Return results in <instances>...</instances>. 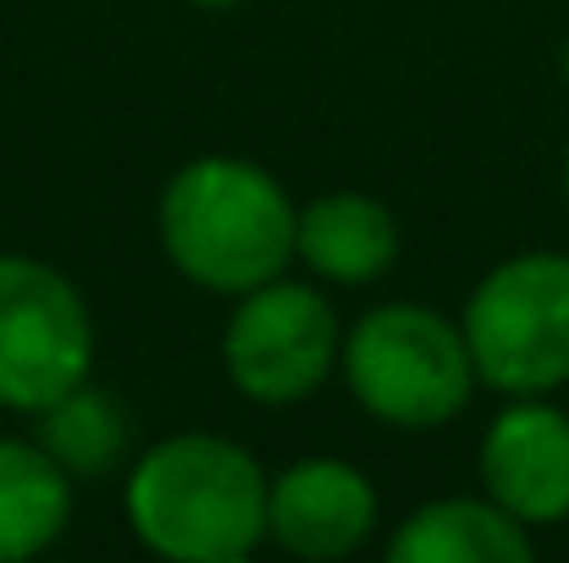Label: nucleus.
<instances>
[{
    "label": "nucleus",
    "instance_id": "f257e3e1",
    "mask_svg": "<svg viewBox=\"0 0 569 563\" xmlns=\"http://www.w3.org/2000/svg\"><path fill=\"white\" fill-rule=\"evenodd\" d=\"M128 525L161 559L238 563L271 536V475L227 436H167L128 475Z\"/></svg>",
    "mask_w": 569,
    "mask_h": 563
},
{
    "label": "nucleus",
    "instance_id": "f03ea898",
    "mask_svg": "<svg viewBox=\"0 0 569 563\" xmlns=\"http://www.w3.org/2000/svg\"><path fill=\"white\" fill-rule=\"evenodd\" d=\"M299 204L238 155H199L161 193V249L210 293H249L293 260Z\"/></svg>",
    "mask_w": 569,
    "mask_h": 563
},
{
    "label": "nucleus",
    "instance_id": "7ed1b4c3",
    "mask_svg": "<svg viewBox=\"0 0 569 563\" xmlns=\"http://www.w3.org/2000/svg\"><path fill=\"white\" fill-rule=\"evenodd\" d=\"M343 381L366 414L398 431H431L465 414L481 386L465 326L426 304H377L343 332Z\"/></svg>",
    "mask_w": 569,
    "mask_h": 563
},
{
    "label": "nucleus",
    "instance_id": "20e7f679",
    "mask_svg": "<svg viewBox=\"0 0 569 563\" xmlns=\"http://www.w3.org/2000/svg\"><path fill=\"white\" fill-rule=\"evenodd\" d=\"M459 326L481 386L503 398H548L569 386V254H509L476 282Z\"/></svg>",
    "mask_w": 569,
    "mask_h": 563
},
{
    "label": "nucleus",
    "instance_id": "39448f33",
    "mask_svg": "<svg viewBox=\"0 0 569 563\" xmlns=\"http://www.w3.org/2000/svg\"><path fill=\"white\" fill-rule=\"evenodd\" d=\"M94 371L83 293L33 254H0V409L39 414Z\"/></svg>",
    "mask_w": 569,
    "mask_h": 563
},
{
    "label": "nucleus",
    "instance_id": "423d86ee",
    "mask_svg": "<svg viewBox=\"0 0 569 563\" xmlns=\"http://www.w3.org/2000/svg\"><path fill=\"white\" fill-rule=\"evenodd\" d=\"M338 354H343V332H338L332 304L316 288L282 282V277L238 293L227 315V338H221L232 386L266 409L310 398L332 375Z\"/></svg>",
    "mask_w": 569,
    "mask_h": 563
},
{
    "label": "nucleus",
    "instance_id": "0eeeda50",
    "mask_svg": "<svg viewBox=\"0 0 569 563\" xmlns=\"http://www.w3.org/2000/svg\"><path fill=\"white\" fill-rule=\"evenodd\" d=\"M481 486L520 525L569 520V414L548 398H509L481 436Z\"/></svg>",
    "mask_w": 569,
    "mask_h": 563
},
{
    "label": "nucleus",
    "instance_id": "6e6552de",
    "mask_svg": "<svg viewBox=\"0 0 569 563\" xmlns=\"http://www.w3.org/2000/svg\"><path fill=\"white\" fill-rule=\"evenodd\" d=\"M377 531V486L349 459H299L271 481V542L293 559H349Z\"/></svg>",
    "mask_w": 569,
    "mask_h": 563
},
{
    "label": "nucleus",
    "instance_id": "1a4fd4ad",
    "mask_svg": "<svg viewBox=\"0 0 569 563\" xmlns=\"http://www.w3.org/2000/svg\"><path fill=\"white\" fill-rule=\"evenodd\" d=\"M293 260L338 288H366L398 260V221L371 193H321L299 204Z\"/></svg>",
    "mask_w": 569,
    "mask_h": 563
},
{
    "label": "nucleus",
    "instance_id": "9d476101",
    "mask_svg": "<svg viewBox=\"0 0 569 563\" xmlns=\"http://www.w3.org/2000/svg\"><path fill=\"white\" fill-rule=\"evenodd\" d=\"M392 563H526L531 559V525H520L492 497H437L415 509L392 542Z\"/></svg>",
    "mask_w": 569,
    "mask_h": 563
},
{
    "label": "nucleus",
    "instance_id": "9b49d317",
    "mask_svg": "<svg viewBox=\"0 0 569 563\" xmlns=\"http://www.w3.org/2000/svg\"><path fill=\"white\" fill-rule=\"evenodd\" d=\"M72 514V475L39 448L0 436V563L44 553Z\"/></svg>",
    "mask_w": 569,
    "mask_h": 563
},
{
    "label": "nucleus",
    "instance_id": "f8f14e48",
    "mask_svg": "<svg viewBox=\"0 0 569 563\" xmlns=\"http://www.w3.org/2000/svg\"><path fill=\"white\" fill-rule=\"evenodd\" d=\"M33 420H39V436H33V442H39L67 475H106V470H117V459L128 453V414H122V403H117L106 386H94V381L61 392V398H56L50 409H39Z\"/></svg>",
    "mask_w": 569,
    "mask_h": 563
},
{
    "label": "nucleus",
    "instance_id": "ddd939ff",
    "mask_svg": "<svg viewBox=\"0 0 569 563\" xmlns=\"http://www.w3.org/2000/svg\"><path fill=\"white\" fill-rule=\"evenodd\" d=\"M565 199H569V150H565Z\"/></svg>",
    "mask_w": 569,
    "mask_h": 563
},
{
    "label": "nucleus",
    "instance_id": "4468645a",
    "mask_svg": "<svg viewBox=\"0 0 569 563\" xmlns=\"http://www.w3.org/2000/svg\"><path fill=\"white\" fill-rule=\"evenodd\" d=\"M199 6H238V0H199Z\"/></svg>",
    "mask_w": 569,
    "mask_h": 563
},
{
    "label": "nucleus",
    "instance_id": "2eb2a0df",
    "mask_svg": "<svg viewBox=\"0 0 569 563\" xmlns=\"http://www.w3.org/2000/svg\"><path fill=\"white\" fill-rule=\"evenodd\" d=\"M565 83H569V44H565Z\"/></svg>",
    "mask_w": 569,
    "mask_h": 563
}]
</instances>
